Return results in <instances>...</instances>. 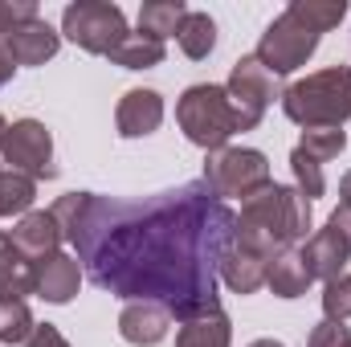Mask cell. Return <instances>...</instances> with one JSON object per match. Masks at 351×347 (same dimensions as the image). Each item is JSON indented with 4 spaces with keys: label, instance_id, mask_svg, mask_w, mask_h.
Wrapping results in <instances>:
<instances>
[{
    "label": "cell",
    "instance_id": "6da1fadb",
    "mask_svg": "<svg viewBox=\"0 0 351 347\" xmlns=\"http://www.w3.org/2000/svg\"><path fill=\"white\" fill-rule=\"evenodd\" d=\"M49 213L98 290L160 302L180 323L221 311V261L237 237V213L204 180L152 196L66 192Z\"/></svg>",
    "mask_w": 351,
    "mask_h": 347
},
{
    "label": "cell",
    "instance_id": "7a4b0ae2",
    "mask_svg": "<svg viewBox=\"0 0 351 347\" xmlns=\"http://www.w3.org/2000/svg\"><path fill=\"white\" fill-rule=\"evenodd\" d=\"M306 229H311V200L290 184H269L250 200H241L233 241L258 258L274 261L278 254L294 250L306 237Z\"/></svg>",
    "mask_w": 351,
    "mask_h": 347
},
{
    "label": "cell",
    "instance_id": "3957f363",
    "mask_svg": "<svg viewBox=\"0 0 351 347\" xmlns=\"http://www.w3.org/2000/svg\"><path fill=\"white\" fill-rule=\"evenodd\" d=\"M348 16L343 0H290L282 16H274L265 25L262 41H258V62L269 74H294L298 66H306V58L319 49L323 33L335 29Z\"/></svg>",
    "mask_w": 351,
    "mask_h": 347
},
{
    "label": "cell",
    "instance_id": "277c9868",
    "mask_svg": "<svg viewBox=\"0 0 351 347\" xmlns=\"http://www.w3.org/2000/svg\"><path fill=\"white\" fill-rule=\"evenodd\" d=\"M282 110L290 123L315 131V127H343L351 119V66H331L319 74H306L282 90Z\"/></svg>",
    "mask_w": 351,
    "mask_h": 347
},
{
    "label": "cell",
    "instance_id": "5b68a950",
    "mask_svg": "<svg viewBox=\"0 0 351 347\" xmlns=\"http://www.w3.org/2000/svg\"><path fill=\"white\" fill-rule=\"evenodd\" d=\"M176 123H180L184 139L204 147V152H221L237 135V119H233L229 94L217 82H200V86L184 90L180 102H176Z\"/></svg>",
    "mask_w": 351,
    "mask_h": 347
},
{
    "label": "cell",
    "instance_id": "8992f818",
    "mask_svg": "<svg viewBox=\"0 0 351 347\" xmlns=\"http://www.w3.org/2000/svg\"><path fill=\"white\" fill-rule=\"evenodd\" d=\"M204 184L217 200H229V196L250 200L254 192L274 184V176H269V160L258 147H221V152H208L204 160Z\"/></svg>",
    "mask_w": 351,
    "mask_h": 347
},
{
    "label": "cell",
    "instance_id": "52a82bcc",
    "mask_svg": "<svg viewBox=\"0 0 351 347\" xmlns=\"http://www.w3.org/2000/svg\"><path fill=\"white\" fill-rule=\"evenodd\" d=\"M62 33L86 49V53H98V58H110L114 45L127 37V16L119 4L110 0H78V4H66L62 12Z\"/></svg>",
    "mask_w": 351,
    "mask_h": 347
},
{
    "label": "cell",
    "instance_id": "ba28073f",
    "mask_svg": "<svg viewBox=\"0 0 351 347\" xmlns=\"http://www.w3.org/2000/svg\"><path fill=\"white\" fill-rule=\"evenodd\" d=\"M225 94H229V106H233V119H237V131H254L262 123L265 106L274 98H282V78L269 74L254 53L237 58L233 70H229V82H225Z\"/></svg>",
    "mask_w": 351,
    "mask_h": 347
},
{
    "label": "cell",
    "instance_id": "9c48e42d",
    "mask_svg": "<svg viewBox=\"0 0 351 347\" xmlns=\"http://www.w3.org/2000/svg\"><path fill=\"white\" fill-rule=\"evenodd\" d=\"M4 164L12 172L29 176V180H53L58 164H53V135L41 119H16L8 123L4 147H0Z\"/></svg>",
    "mask_w": 351,
    "mask_h": 347
},
{
    "label": "cell",
    "instance_id": "30bf717a",
    "mask_svg": "<svg viewBox=\"0 0 351 347\" xmlns=\"http://www.w3.org/2000/svg\"><path fill=\"white\" fill-rule=\"evenodd\" d=\"M0 49L8 53L12 66H45L58 49H62V33L49 21H29L21 29H12L8 37H0Z\"/></svg>",
    "mask_w": 351,
    "mask_h": 347
},
{
    "label": "cell",
    "instance_id": "8fae6325",
    "mask_svg": "<svg viewBox=\"0 0 351 347\" xmlns=\"http://www.w3.org/2000/svg\"><path fill=\"white\" fill-rule=\"evenodd\" d=\"M8 241H12V250H16L21 258L37 265V261H45V258L58 254V246H62V229H58V221H53L49 208H33V213H25V217L12 225Z\"/></svg>",
    "mask_w": 351,
    "mask_h": 347
},
{
    "label": "cell",
    "instance_id": "7c38bea8",
    "mask_svg": "<svg viewBox=\"0 0 351 347\" xmlns=\"http://www.w3.org/2000/svg\"><path fill=\"white\" fill-rule=\"evenodd\" d=\"M164 123V98L160 90H147V86H135L127 90L114 106V127L123 139H143L152 131H160Z\"/></svg>",
    "mask_w": 351,
    "mask_h": 347
},
{
    "label": "cell",
    "instance_id": "4fadbf2b",
    "mask_svg": "<svg viewBox=\"0 0 351 347\" xmlns=\"http://www.w3.org/2000/svg\"><path fill=\"white\" fill-rule=\"evenodd\" d=\"M168 327H172V315L160 302H127L123 315H119V335L131 347L164 344L168 339Z\"/></svg>",
    "mask_w": 351,
    "mask_h": 347
},
{
    "label": "cell",
    "instance_id": "5bb4252c",
    "mask_svg": "<svg viewBox=\"0 0 351 347\" xmlns=\"http://www.w3.org/2000/svg\"><path fill=\"white\" fill-rule=\"evenodd\" d=\"M33 270H37V294L45 302H53V307H66L78 294V286H82V265H78V258H70L62 250L53 258L37 261Z\"/></svg>",
    "mask_w": 351,
    "mask_h": 347
},
{
    "label": "cell",
    "instance_id": "9a60e30c",
    "mask_svg": "<svg viewBox=\"0 0 351 347\" xmlns=\"http://www.w3.org/2000/svg\"><path fill=\"white\" fill-rule=\"evenodd\" d=\"M302 258H306V265H311V274H315V278L331 282V278H339V274H343L351 250H348V241H343L331 225H323L319 233H311V237H306Z\"/></svg>",
    "mask_w": 351,
    "mask_h": 347
},
{
    "label": "cell",
    "instance_id": "2e32d148",
    "mask_svg": "<svg viewBox=\"0 0 351 347\" xmlns=\"http://www.w3.org/2000/svg\"><path fill=\"white\" fill-rule=\"evenodd\" d=\"M311 282H315V274H311V265L302 258V246H294V250H286V254H278V258L269 261L265 286L278 298H302L311 290Z\"/></svg>",
    "mask_w": 351,
    "mask_h": 347
},
{
    "label": "cell",
    "instance_id": "e0dca14e",
    "mask_svg": "<svg viewBox=\"0 0 351 347\" xmlns=\"http://www.w3.org/2000/svg\"><path fill=\"white\" fill-rule=\"evenodd\" d=\"M265 274H269V261L258 258V254H250V250H241L237 241L229 246V254L221 261V282H225L233 294H254V290H262Z\"/></svg>",
    "mask_w": 351,
    "mask_h": 347
},
{
    "label": "cell",
    "instance_id": "ac0fdd59",
    "mask_svg": "<svg viewBox=\"0 0 351 347\" xmlns=\"http://www.w3.org/2000/svg\"><path fill=\"white\" fill-rule=\"evenodd\" d=\"M25 294H37V270L12 250L8 233H0V298H25Z\"/></svg>",
    "mask_w": 351,
    "mask_h": 347
},
{
    "label": "cell",
    "instance_id": "d6986e66",
    "mask_svg": "<svg viewBox=\"0 0 351 347\" xmlns=\"http://www.w3.org/2000/svg\"><path fill=\"white\" fill-rule=\"evenodd\" d=\"M229 344H233V327H229V315L225 311L188 319L176 331V347H229Z\"/></svg>",
    "mask_w": 351,
    "mask_h": 347
},
{
    "label": "cell",
    "instance_id": "ffe728a7",
    "mask_svg": "<svg viewBox=\"0 0 351 347\" xmlns=\"http://www.w3.org/2000/svg\"><path fill=\"white\" fill-rule=\"evenodd\" d=\"M184 16H188L184 0H147V4L139 8V33H143V37H156V41L176 37L180 25H184Z\"/></svg>",
    "mask_w": 351,
    "mask_h": 347
},
{
    "label": "cell",
    "instance_id": "44dd1931",
    "mask_svg": "<svg viewBox=\"0 0 351 347\" xmlns=\"http://www.w3.org/2000/svg\"><path fill=\"white\" fill-rule=\"evenodd\" d=\"M176 41H180V49H184V58L200 62V58H208L213 45H217V21H213L208 12H192V8H188V16H184Z\"/></svg>",
    "mask_w": 351,
    "mask_h": 347
},
{
    "label": "cell",
    "instance_id": "7402d4cb",
    "mask_svg": "<svg viewBox=\"0 0 351 347\" xmlns=\"http://www.w3.org/2000/svg\"><path fill=\"white\" fill-rule=\"evenodd\" d=\"M110 62H114V66H123V70H152V66H160V62H164V41L143 37V33H127V37L114 45Z\"/></svg>",
    "mask_w": 351,
    "mask_h": 347
},
{
    "label": "cell",
    "instance_id": "603a6c76",
    "mask_svg": "<svg viewBox=\"0 0 351 347\" xmlns=\"http://www.w3.org/2000/svg\"><path fill=\"white\" fill-rule=\"evenodd\" d=\"M33 200H37V180L0 168V217H25L33 213Z\"/></svg>",
    "mask_w": 351,
    "mask_h": 347
},
{
    "label": "cell",
    "instance_id": "cb8c5ba5",
    "mask_svg": "<svg viewBox=\"0 0 351 347\" xmlns=\"http://www.w3.org/2000/svg\"><path fill=\"white\" fill-rule=\"evenodd\" d=\"M33 315L25 298H0V344H25L33 335Z\"/></svg>",
    "mask_w": 351,
    "mask_h": 347
},
{
    "label": "cell",
    "instance_id": "d4e9b609",
    "mask_svg": "<svg viewBox=\"0 0 351 347\" xmlns=\"http://www.w3.org/2000/svg\"><path fill=\"white\" fill-rule=\"evenodd\" d=\"M298 147L306 156H315L319 164H327V160H335V156L348 152V135H343V127H315V131H302Z\"/></svg>",
    "mask_w": 351,
    "mask_h": 347
},
{
    "label": "cell",
    "instance_id": "484cf974",
    "mask_svg": "<svg viewBox=\"0 0 351 347\" xmlns=\"http://www.w3.org/2000/svg\"><path fill=\"white\" fill-rule=\"evenodd\" d=\"M290 168H294V188L306 196V200H319L323 188H327V176H323V164L315 156H306L302 147L290 152Z\"/></svg>",
    "mask_w": 351,
    "mask_h": 347
},
{
    "label": "cell",
    "instance_id": "4316f807",
    "mask_svg": "<svg viewBox=\"0 0 351 347\" xmlns=\"http://www.w3.org/2000/svg\"><path fill=\"white\" fill-rule=\"evenodd\" d=\"M323 315L335 323L351 319V274H339L331 282H323Z\"/></svg>",
    "mask_w": 351,
    "mask_h": 347
},
{
    "label": "cell",
    "instance_id": "83f0119b",
    "mask_svg": "<svg viewBox=\"0 0 351 347\" xmlns=\"http://www.w3.org/2000/svg\"><path fill=\"white\" fill-rule=\"evenodd\" d=\"M37 16H41V12H37L33 0H0V37H8L12 29L29 25V21H37Z\"/></svg>",
    "mask_w": 351,
    "mask_h": 347
},
{
    "label": "cell",
    "instance_id": "f1b7e54d",
    "mask_svg": "<svg viewBox=\"0 0 351 347\" xmlns=\"http://www.w3.org/2000/svg\"><path fill=\"white\" fill-rule=\"evenodd\" d=\"M306 347H351V327L348 323H335V319H323V323L311 331Z\"/></svg>",
    "mask_w": 351,
    "mask_h": 347
},
{
    "label": "cell",
    "instance_id": "f546056e",
    "mask_svg": "<svg viewBox=\"0 0 351 347\" xmlns=\"http://www.w3.org/2000/svg\"><path fill=\"white\" fill-rule=\"evenodd\" d=\"M21 347H70V344H66V335H62L53 323H37V327H33V335H29Z\"/></svg>",
    "mask_w": 351,
    "mask_h": 347
},
{
    "label": "cell",
    "instance_id": "4dcf8cb0",
    "mask_svg": "<svg viewBox=\"0 0 351 347\" xmlns=\"http://www.w3.org/2000/svg\"><path fill=\"white\" fill-rule=\"evenodd\" d=\"M327 225H331V229L348 241V250H351V208H335V213L327 217Z\"/></svg>",
    "mask_w": 351,
    "mask_h": 347
},
{
    "label": "cell",
    "instance_id": "1f68e13d",
    "mask_svg": "<svg viewBox=\"0 0 351 347\" xmlns=\"http://www.w3.org/2000/svg\"><path fill=\"white\" fill-rule=\"evenodd\" d=\"M339 208H351V172H343L339 180Z\"/></svg>",
    "mask_w": 351,
    "mask_h": 347
},
{
    "label": "cell",
    "instance_id": "d6a6232c",
    "mask_svg": "<svg viewBox=\"0 0 351 347\" xmlns=\"http://www.w3.org/2000/svg\"><path fill=\"white\" fill-rule=\"evenodd\" d=\"M12 70H16V66H12V62H8V53L0 49V86H8V78H12Z\"/></svg>",
    "mask_w": 351,
    "mask_h": 347
},
{
    "label": "cell",
    "instance_id": "836d02e7",
    "mask_svg": "<svg viewBox=\"0 0 351 347\" xmlns=\"http://www.w3.org/2000/svg\"><path fill=\"white\" fill-rule=\"evenodd\" d=\"M250 347H286L282 339H258V344H250Z\"/></svg>",
    "mask_w": 351,
    "mask_h": 347
},
{
    "label": "cell",
    "instance_id": "e575fe53",
    "mask_svg": "<svg viewBox=\"0 0 351 347\" xmlns=\"http://www.w3.org/2000/svg\"><path fill=\"white\" fill-rule=\"evenodd\" d=\"M4 135H8V119L0 115V147H4Z\"/></svg>",
    "mask_w": 351,
    "mask_h": 347
}]
</instances>
